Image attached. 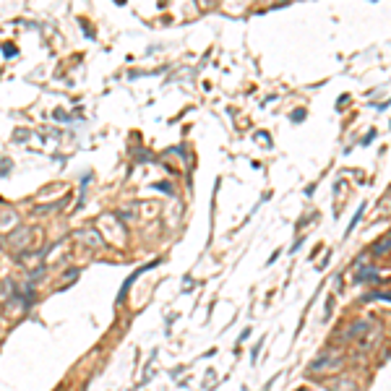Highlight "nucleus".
I'll list each match as a JSON object with an SVG mask.
<instances>
[{
    "label": "nucleus",
    "mask_w": 391,
    "mask_h": 391,
    "mask_svg": "<svg viewBox=\"0 0 391 391\" xmlns=\"http://www.w3.org/2000/svg\"><path fill=\"white\" fill-rule=\"evenodd\" d=\"M373 326L370 321H357V323H352L347 331H344V339H360V337H365V331H368Z\"/></svg>",
    "instance_id": "obj_3"
},
{
    "label": "nucleus",
    "mask_w": 391,
    "mask_h": 391,
    "mask_svg": "<svg viewBox=\"0 0 391 391\" xmlns=\"http://www.w3.org/2000/svg\"><path fill=\"white\" fill-rule=\"evenodd\" d=\"M329 391H357V381L352 376H337L334 381L326 384Z\"/></svg>",
    "instance_id": "obj_2"
},
{
    "label": "nucleus",
    "mask_w": 391,
    "mask_h": 391,
    "mask_svg": "<svg viewBox=\"0 0 391 391\" xmlns=\"http://www.w3.org/2000/svg\"><path fill=\"white\" fill-rule=\"evenodd\" d=\"M342 365H344V357L339 355V352H331V349H329V352H323L318 360H313L308 370H311V373H331V370L342 368Z\"/></svg>",
    "instance_id": "obj_1"
},
{
    "label": "nucleus",
    "mask_w": 391,
    "mask_h": 391,
    "mask_svg": "<svg viewBox=\"0 0 391 391\" xmlns=\"http://www.w3.org/2000/svg\"><path fill=\"white\" fill-rule=\"evenodd\" d=\"M376 277H378L376 269H363V271L355 277V282H370V279H376Z\"/></svg>",
    "instance_id": "obj_4"
},
{
    "label": "nucleus",
    "mask_w": 391,
    "mask_h": 391,
    "mask_svg": "<svg viewBox=\"0 0 391 391\" xmlns=\"http://www.w3.org/2000/svg\"><path fill=\"white\" fill-rule=\"evenodd\" d=\"M365 300H389L391 303V292H370V295H365Z\"/></svg>",
    "instance_id": "obj_6"
},
{
    "label": "nucleus",
    "mask_w": 391,
    "mask_h": 391,
    "mask_svg": "<svg viewBox=\"0 0 391 391\" xmlns=\"http://www.w3.org/2000/svg\"><path fill=\"white\" fill-rule=\"evenodd\" d=\"M389 248H391V237H386V240H381L378 245H373V251H370V253H373V256H381V253H384V251H389Z\"/></svg>",
    "instance_id": "obj_5"
}]
</instances>
